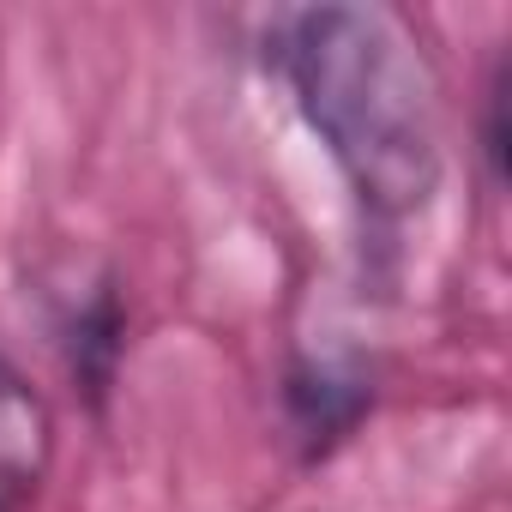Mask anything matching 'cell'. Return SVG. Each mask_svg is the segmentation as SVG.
<instances>
[{
	"label": "cell",
	"instance_id": "obj_1",
	"mask_svg": "<svg viewBox=\"0 0 512 512\" xmlns=\"http://www.w3.org/2000/svg\"><path fill=\"white\" fill-rule=\"evenodd\" d=\"M284 79L374 217H410L440 187L434 79L380 7H314L284 31Z\"/></svg>",
	"mask_w": 512,
	"mask_h": 512
},
{
	"label": "cell",
	"instance_id": "obj_2",
	"mask_svg": "<svg viewBox=\"0 0 512 512\" xmlns=\"http://www.w3.org/2000/svg\"><path fill=\"white\" fill-rule=\"evenodd\" d=\"M482 151H488L494 181H500V175H506V73H500L494 91H488V139H482Z\"/></svg>",
	"mask_w": 512,
	"mask_h": 512
}]
</instances>
